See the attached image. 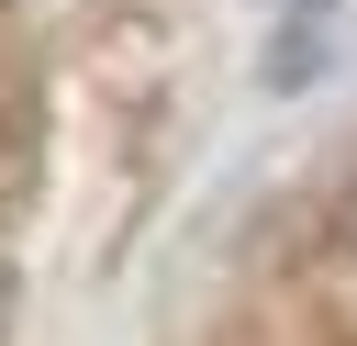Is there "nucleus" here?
Instances as JSON below:
<instances>
[{"instance_id":"f257e3e1","label":"nucleus","mask_w":357,"mask_h":346,"mask_svg":"<svg viewBox=\"0 0 357 346\" xmlns=\"http://www.w3.org/2000/svg\"><path fill=\"white\" fill-rule=\"evenodd\" d=\"M346 234H357V179H346Z\"/></svg>"},{"instance_id":"f03ea898","label":"nucleus","mask_w":357,"mask_h":346,"mask_svg":"<svg viewBox=\"0 0 357 346\" xmlns=\"http://www.w3.org/2000/svg\"><path fill=\"white\" fill-rule=\"evenodd\" d=\"M0 324H11V268H0Z\"/></svg>"}]
</instances>
